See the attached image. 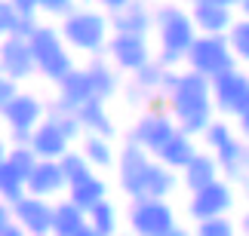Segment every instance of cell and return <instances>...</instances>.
<instances>
[{"mask_svg": "<svg viewBox=\"0 0 249 236\" xmlns=\"http://www.w3.org/2000/svg\"><path fill=\"white\" fill-rule=\"evenodd\" d=\"M181 187V178H178V172L176 169H169V166H163L160 159L154 157V163H151V172H148V196H160V200H166L169 193H176Z\"/></svg>", "mask_w": 249, "mask_h": 236, "instance_id": "obj_28", "label": "cell"}, {"mask_svg": "<svg viewBox=\"0 0 249 236\" xmlns=\"http://www.w3.org/2000/svg\"><path fill=\"white\" fill-rule=\"evenodd\" d=\"M154 31H157V49L176 52L185 59L191 43L197 40V25L191 18V6L176 3V0H160L154 6Z\"/></svg>", "mask_w": 249, "mask_h": 236, "instance_id": "obj_3", "label": "cell"}, {"mask_svg": "<svg viewBox=\"0 0 249 236\" xmlns=\"http://www.w3.org/2000/svg\"><path fill=\"white\" fill-rule=\"evenodd\" d=\"M43 236H53V233H43Z\"/></svg>", "mask_w": 249, "mask_h": 236, "instance_id": "obj_59", "label": "cell"}, {"mask_svg": "<svg viewBox=\"0 0 249 236\" xmlns=\"http://www.w3.org/2000/svg\"><path fill=\"white\" fill-rule=\"evenodd\" d=\"M86 221H89V227L99 236H117L120 233V212L111 200L95 203L92 209L86 212Z\"/></svg>", "mask_w": 249, "mask_h": 236, "instance_id": "obj_29", "label": "cell"}, {"mask_svg": "<svg viewBox=\"0 0 249 236\" xmlns=\"http://www.w3.org/2000/svg\"><path fill=\"white\" fill-rule=\"evenodd\" d=\"M0 236H31V233H28V230L22 227V224H18V221L13 218V224H9V227H6L3 233H0Z\"/></svg>", "mask_w": 249, "mask_h": 236, "instance_id": "obj_47", "label": "cell"}, {"mask_svg": "<svg viewBox=\"0 0 249 236\" xmlns=\"http://www.w3.org/2000/svg\"><path fill=\"white\" fill-rule=\"evenodd\" d=\"M194 236H240V227L231 215H215V218L197 221Z\"/></svg>", "mask_w": 249, "mask_h": 236, "instance_id": "obj_32", "label": "cell"}, {"mask_svg": "<svg viewBox=\"0 0 249 236\" xmlns=\"http://www.w3.org/2000/svg\"><path fill=\"white\" fill-rule=\"evenodd\" d=\"M151 163H154V154H148L142 144L136 141H123V147L117 150V187L129 200H139V196H148V172Z\"/></svg>", "mask_w": 249, "mask_h": 236, "instance_id": "obj_6", "label": "cell"}, {"mask_svg": "<svg viewBox=\"0 0 249 236\" xmlns=\"http://www.w3.org/2000/svg\"><path fill=\"white\" fill-rule=\"evenodd\" d=\"M237 55L231 52L228 34H197V40L191 43V49L185 55V68L203 74V77H218L228 68H237Z\"/></svg>", "mask_w": 249, "mask_h": 236, "instance_id": "obj_5", "label": "cell"}, {"mask_svg": "<svg viewBox=\"0 0 249 236\" xmlns=\"http://www.w3.org/2000/svg\"><path fill=\"white\" fill-rule=\"evenodd\" d=\"M6 80V74H3V68H0V83H3Z\"/></svg>", "mask_w": 249, "mask_h": 236, "instance_id": "obj_57", "label": "cell"}, {"mask_svg": "<svg viewBox=\"0 0 249 236\" xmlns=\"http://www.w3.org/2000/svg\"><path fill=\"white\" fill-rule=\"evenodd\" d=\"M6 159H9V163H13L16 169H22L25 175H31V169L37 166V159H40V157L34 154V147H31V144H9Z\"/></svg>", "mask_w": 249, "mask_h": 236, "instance_id": "obj_37", "label": "cell"}, {"mask_svg": "<svg viewBox=\"0 0 249 236\" xmlns=\"http://www.w3.org/2000/svg\"><path fill=\"white\" fill-rule=\"evenodd\" d=\"M74 9H77V0H40V13L50 16V18H62L71 16Z\"/></svg>", "mask_w": 249, "mask_h": 236, "instance_id": "obj_40", "label": "cell"}, {"mask_svg": "<svg viewBox=\"0 0 249 236\" xmlns=\"http://www.w3.org/2000/svg\"><path fill=\"white\" fill-rule=\"evenodd\" d=\"M240 236H243V233H240Z\"/></svg>", "mask_w": 249, "mask_h": 236, "instance_id": "obj_60", "label": "cell"}, {"mask_svg": "<svg viewBox=\"0 0 249 236\" xmlns=\"http://www.w3.org/2000/svg\"><path fill=\"white\" fill-rule=\"evenodd\" d=\"M59 31L65 37V43L74 52L83 55H105L111 37V16L99 6H77L71 16H65L59 22Z\"/></svg>", "mask_w": 249, "mask_h": 236, "instance_id": "obj_2", "label": "cell"}, {"mask_svg": "<svg viewBox=\"0 0 249 236\" xmlns=\"http://www.w3.org/2000/svg\"><path fill=\"white\" fill-rule=\"evenodd\" d=\"M237 135L249 141V110H246V114H240V117H237Z\"/></svg>", "mask_w": 249, "mask_h": 236, "instance_id": "obj_46", "label": "cell"}, {"mask_svg": "<svg viewBox=\"0 0 249 236\" xmlns=\"http://www.w3.org/2000/svg\"><path fill=\"white\" fill-rule=\"evenodd\" d=\"M237 13L249 18V0H240V6H237Z\"/></svg>", "mask_w": 249, "mask_h": 236, "instance_id": "obj_53", "label": "cell"}, {"mask_svg": "<svg viewBox=\"0 0 249 236\" xmlns=\"http://www.w3.org/2000/svg\"><path fill=\"white\" fill-rule=\"evenodd\" d=\"M83 68H86V74H89L92 89H95V95H99V98L111 101L114 95H120V89H123L120 74L123 71L108 59V55H89V62H86Z\"/></svg>", "mask_w": 249, "mask_h": 236, "instance_id": "obj_20", "label": "cell"}, {"mask_svg": "<svg viewBox=\"0 0 249 236\" xmlns=\"http://www.w3.org/2000/svg\"><path fill=\"white\" fill-rule=\"evenodd\" d=\"M28 144L34 147V154L40 159H59V157H65L71 150L68 135L59 129V123H55L50 114H46V120L31 132V141H28Z\"/></svg>", "mask_w": 249, "mask_h": 236, "instance_id": "obj_19", "label": "cell"}, {"mask_svg": "<svg viewBox=\"0 0 249 236\" xmlns=\"http://www.w3.org/2000/svg\"><path fill=\"white\" fill-rule=\"evenodd\" d=\"M71 236H99V233H95V230L89 227V221H86V224H83V227H80V230H74Z\"/></svg>", "mask_w": 249, "mask_h": 236, "instance_id": "obj_49", "label": "cell"}, {"mask_svg": "<svg viewBox=\"0 0 249 236\" xmlns=\"http://www.w3.org/2000/svg\"><path fill=\"white\" fill-rule=\"evenodd\" d=\"M83 3H95L99 9H105V13L111 16V13H120V9L129 3V0H83Z\"/></svg>", "mask_w": 249, "mask_h": 236, "instance_id": "obj_43", "label": "cell"}, {"mask_svg": "<svg viewBox=\"0 0 249 236\" xmlns=\"http://www.w3.org/2000/svg\"><path fill=\"white\" fill-rule=\"evenodd\" d=\"M89 98H95V89H92V80H89V74H86V68H71L59 83H55V98H53V105H46V108H53V110H77Z\"/></svg>", "mask_w": 249, "mask_h": 236, "instance_id": "obj_14", "label": "cell"}, {"mask_svg": "<svg viewBox=\"0 0 249 236\" xmlns=\"http://www.w3.org/2000/svg\"><path fill=\"white\" fill-rule=\"evenodd\" d=\"M28 193L43 196V200H59L68 193V178H65L59 159H37V166L28 175Z\"/></svg>", "mask_w": 249, "mask_h": 236, "instance_id": "obj_16", "label": "cell"}, {"mask_svg": "<svg viewBox=\"0 0 249 236\" xmlns=\"http://www.w3.org/2000/svg\"><path fill=\"white\" fill-rule=\"evenodd\" d=\"M105 55H108L123 74H132V71H139L142 64H148L154 59V49H151V43H148V34H117V31H111Z\"/></svg>", "mask_w": 249, "mask_h": 236, "instance_id": "obj_11", "label": "cell"}, {"mask_svg": "<svg viewBox=\"0 0 249 236\" xmlns=\"http://www.w3.org/2000/svg\"><path fill=\"white\" fill-rule=\"evenodd\" d=\"M114 138H105V135H92V132H86L80 138V150L83 157L89 159L92 169H114L117 166V150L111 144Z\"/></svg>", "mask_w": 249, "mask_h": 236, "instance_id": "obj_26", "label": "cell"}, {"mask_svg": "<svg viewBox=\"0 0 249 236\" xmlns=\"http://www.w3.org/2000/svg\"><path fill=\"white\" fill-rule=\"evenodd\" d=\"M68 200H74L80 205V209H86L89 212L95 203H102V200H108V181H105L102 175H95V172H89L86 178H80V181H74V184H68Z\"/></svg>", "mask_w": 249, "mask_h": 236, "instance_id": "obj_24", "label": "cell"}, {"mask_svg": "<svg viewBox=\"0 0 249 236\" xmlns=\"http://www.w3.org/2000/svg\"><path fill=\"white\" fill-rule=\"evenodd\" d=\"M126 236H136V233H126Z\"/></svg>", "mask_w": 249, "mask_h": 236, "instance_id": "obj_58", "label": "cell"}, {"mask_svg": "<svg viewBox=\"0 0 249 236\" xmlns=\"http://www.w3.org/2000/svg\"><path fill=\"white\" fill-rule=\"evenodd\" d=\"M0 68L9 80L16 83H25L37 74V64H34V52H31V43L28 37H16L9 34L0 40Z\"/></svg>", "mask_w": 249, "mask_h": 236, "instance_id": "obj_13", "label": "cell"}, {"mask_svg": "<svg viewBox=\"0 0 249 236\" xmlns=\"http://www.w3.org/2000/svg\"><path fill=\"white\" fill-rule=\"evenodd\" d=\"M28 43H31V52H34L37 74H40L43 80L59 83L71 68H77V64H74V49L65 43L59 25L40 22V25H37V31L28 37Z\"/></svg>", "mask_w": 249, "mask_h": 236, "instance_id": "obj_4", "label": "cell"}, {"mask_svg": "<svg viewBox=\"0 0 249 236\" xmlns=\"http://www.w3.org/2000/svg\"><path fill=\"white\" fill-rule=\"evenodd\" d=\"M40 25V13H22L18 16V25H16V37H31Z\"/></svg>", "mask_w": 249, "mask_h": 236, "instance_id": "obj_41", "label": "cell"}, {"mask_svg": "<svg viewBox=\"0 0 249 236\" xmlns=\"http://www.w3.org/2000/svg\"><path fill=\"white\" fill-rule=\"evenodd\" d=\"M243 178H249V141L243 147Z\"/></svg>", "mask_w": 249, "mask_h": 236, "instance_id": "obj_51", "label": "cell"}, {"mask_svg": "<svg viewBox=\"0 0 249 236\" xmlns=\"http://www.w3.org/2000/svg\"><path fill=\"white\" fill-rule=\"evenodd\" d=\"M9 224H13V205L6 200H0V233H3Z\"/></svg>", "mask_w": 249, "mask_h": 236, "instance_id": "obj_44", "label": "cell"}, {"mask_svg": "<svg viewBox=\"0 0 249 236\" xmlns=\"http://www.w3.org/2000/svg\"><path fill=\"white\" fill-rule=\"evenodd\" d=\"M176 209L160 200V196H139V200H129L126 209V227L136 236H160L169 227H176Z\"/></svg>", "mask_w": 249, "mask_h": 236, "instance_id": "obj_7", "label": "cell"}, {"mask_svg": "<svg viewBox=\"0 0 249 236\" xmlns=\"http://www.w3.org/2000/svg\"><path fill=\"white\" fill-rule=\"evenodd\" d=\"M237 135V132H234V126H231V123H228V120H213V123H209V126L203 129V135H200V141H203V144H206V150H218V147H222V144H228V141H231Z\"/></svg>", "mask_w": 249, "mask_h": 236, "instance_id": "obj_34", "label": "cell"}, {"mask_svg": "<svg viewBox=\"0 0 249 236\" xmlns=\"http://www.w3.org/2000/svg\"><path fill=\"white\" fill-rule=\"evenodd\" d=\"M111 31L151 34L154 31V6H151V0H129L120 13H111Z\"/></svg>", "mask_w": 249, "mask_h": 236, "instance_id": "obj_17", "label": "cell"}, {"mask_svg": "<svg viewBox=\"0 0 249 236\" xmlns=\"http://www.w3.org/2000/svg\"><path fill=\"white\" fill-rule=\"evenodd\" d=\"M53 212H55V200H43V196L34 193H25L18 203H13V218L31 236L53 233Z\"/></svg>", "mask_w": 249, "mask_h": 236, "instance_id": "obj_15", "label": "cell"}, {"mask_svg": "<svg viewBox=\"0 0 249 236\" xmlns=\"http://www.w3.org/2000/svg\"><path fill=\"white\" fill-rule=\"evenodd\" d=\"M18 13H40V0H13Z\"/></svg>", "mask_w": 249, "mask_h": 236, "instance_id": "obj_45", "label": "cell"}, {"mask_svg": "<svg viewBox=\"0 0 249 236\" xmlns=\"http://www.w3.org/2000/svg\"><path fill=\"white\" fill-rule=\"evenodd\" d=\"M18 16H22V13L16 9L13 0H0V40H3V37H9V34H16Z\"/></svg>", "mask_w": 249, "mask_h": 236, "instance_id": "obj_39", "label": "cell"}, {"mask_svg": "<svg viewBox=\"0 0 249 236\" xmlns=\"http://www.w3.org/2000/svg\"><path fill=\"white\" fill-rule=\"evenodd\" d=\"M197 150H200V147H197V138L178 129L176 135H172V138H169L166 144L157 150L154 157H157L163 166H169V169H176V172H181V169H185L191 159L197 157Z\"/></svg>", "mask_w": 249, "mask_h": 236, "instance_id": "obj_22", "label": "cell"}, {"mask_svg": "<svg viewBox=\"0 0 249 236\" xmlns=\"http://www.w3.org/2000/svg\"><path fill=\"white\" fill-rule=\"evenodd\" d=\"M120 92H123V101H126L129 108H139V110H145V108L151 105V95H154V92H151V89L139 86L136 80H129V83H126V86H123Z\"/></svg>", "mask_w": 249, "mask_h": 236, "instance_id": "obj_38", "label": "cell"}, {"mask_svg": "<svg viewBox=\"0 0 249 236\" xmlns=\"http://www.w3.org/2000/svg\"><path fill=\"white\" fill-rule=\"evenodd\" d=\"M46 114H50L55 123H59V129L65 132V135H68V141L74 144V141H80L86 132H83V123H80V117H77V110H46Z\"/></svg>", "mask_w": 249, "mask_h": 236, "instance_id": "obj_36", "label": "cell"}, {"mask_svg": "<svg viewBox=\"0 0 249 236\" xmlns=\"http://www.w3.org/2000/svg\"><path fill=\"white\" fill-rule=\"evenodd\" d=\"M237 205V193H234V184L228 178H215L213 184L200 187L188 196V218L191 221H206V218H215V215H228Z\"/></svg>", "mask_w": 249, "mask_h": 236, "instance_id": "obj_10", "label": "cell"}, {"mask_svg": "<svg viewBox=\"0 0 249 236\" xmlns=\"http://www.w3.org/2000/svg\"><path fill=\"white\" fill-rule=\"evenodd\" d=\"M163 74H166V68H163V64H160L157 59H151L148 64H142L139 71H132V80H136L139 86L151 89V92H160V83H163Z\"/></svg>", "mask_w": 249, "mask_h": 236, "instance_id": "obj_35", "label": "cell"}, {"mask_svg": "<svg viewBox=\"0 0 249 236\" xmlns=\"http://www.w3.org/2000/svg\"><path fill=\"white\" fill-rule=\"evenodd\" d=\"M18 92H22V89H18V83L6 77L3 83H0V108H3V105H9V101H13V98L18 95Z\"/></svg>", "mask_w": 249, "mask_h": 236, "instance_id": "obj_42", "label": "cell"}, {"mask_svg": "<svg viewBox=\"0 0 249 236\" xmlns=\"http://www.w3.org/2000/svg\"><path fill=\"white\" fill-rule=\"evenodd\" d=\"M160 236H194L188 227H181V224H176V227H169L166 233H160Z\"/></svg>", "mask_w": 249, "mask_h": 236, "instance_id": "obj_48", "label": "cell"}, {"mask_svg": "<svg viewBox=\"0 0 249 236\" xmlns=\"http://www.w3.org/2000/svg\"><path fill=\"white\" fill-rule=\"evenodd\" d=\"M191 18L200 34H228V28L237 18V9L213 3V0H197V3H191Z\"/></svg>", "mask_w": 249, "mask_h": 236, "instance_id": "obj_18", "label": "cell"}, {"mask_svg": "<svg viewBox=\"0 0 249 236\" xmlns=\"http://www.w3.org/2000/svg\"><path fill=\"white\" fill-rule=\"evenodd\" d=\"M228 43H231V52L237 55L240 64H249V18L237 16L234 25L228 28Z\"/></svg>", "mask_w": 249, "mask_h": 236, "instance_id": "obj_31", "label": "cell"}, {"mask_svg": "<svg viewBox=\"0 0 249 236\" xmlns=\"http://www.w3.org/2000/svg\"><path fill=\"white\" fill-rule=\"evenodd\" d=\"M154 3H160V0H154ZM176 3H185V6H191V3H197V0H176Z\"/></svg>", "mask_w": 249, "mask_h": 236, "instance_id": "obj_56", "label": "cell"}, {"mask_svg": "<svg viewBox=\"0 0 249 236\" xmlns=\"http://www.w3.org/2000/svg\"><path fill=\"white\" fill-rule=\"evenodd\" d=\"M213 3H222V6H234L237 9V6H240V0H213Z\"/></svg>", "mask_w": 249, "mask_h": 236, "instance_id": "obj_54", "label": "cell"}, {"mask_svg": "<svg viewBox=\"0 0 249 236\" xmlns=\"http://www.w3.org/2000/svg\"><path fill=\"white\" fill-rule=\"evenodd\" d=\"M178 178H181V187H185L188 193H194V190H200V187L213 184L215 178H222V166H218L213 150H197V157L181 169Z\"/></svg>", "mask_w": 249, "mask_h": 236, "instance_id": "obj_21", "label": "cell"}, {"mask_svg": "<svg viewBox=\"0 0 249 236\" xmlns=\"http://www.w3.org/2000/svg\"><path fill=\"white\" fill-rule=\"evenodd\" d=\"M178 132V123L176 117L169 114V110H154V108H145L142 114L136 117V123L129 126L126 138L136 141L148 150V154H157L160 147L166 144V141Z\"/></svg>", "mask_w": 249, "mask_h": 236, "instance_id": "obj_9", "label": "cell"}, {"mask_svg": "<svg viewBox=\"0 0 249 236\" xmlns=\"http://www.w3.org/2000/svg\"><path fill=\"white\" fill-rule=\"evenodd\" d=\"M169 114L176 117L178 129L188 135L200 138L203 129L215 120V101H213V80L203 74L181 68V77L176 83V89L169 92Z\"/></svg>", "mask_w": 249, "mask_h": 236, "instance_id": "obj_1", "label": "cell"}, {"mask_svg": "<svg viewBox=\"0 0 249 236\" xmlns=\"http://www.w3.org/2000/svg\"><path fill=\"white\" fill-rule=\"evenodd\" d=\"M59 166H62L65 178H68V184H74V181H80V178H86L89 172H95V169L89 166V159L83 157V150H74V147L65 157H59Z\"/></svg>", "mask_w": 249, "mask_h": 236, "instance_id": "obj_33", "label": "cell"}, {"mask_svg": "<svg viewBox=\"0 0 249 236\" xmlns=\"http://www.w3.org/2000/svg\"><path fill=\"white\" fill-rule=\"evenodd\" d=\"M243 147H246V138L240 135H234L228 144H222L218 150H213L215 159H218V166H222V178H228V181H237L240 184L243 181Z\"/></svg>", "mask_w": 249, "mask_h": 236, "instance_id": "obj_27", "label": "cell"}, {"mask_svg": "<svg viewBox=\"0 0 249 236\" xmlns=\"http://www.w3.org/2000/svg\"><path fill=\"white\" fill-rule=\"evenodd\" d=\"M6 154H9V141H6L3 135H0V163L6 159Z\"/></svg>", "mask_w": 249, "mask_h": 236, "instance_id": "obj_52", "label": "cell"}, {"mask_svg": "<svg viewBox=\"0 0 249 236\" xmlns=\"http://www.w3.org/2000/svg\"><path fill=\"white\" fill-rule=\"evenodd\" d=\"M213 101L215 110L222 117H240L249 110V71L237 68L222 71L218 77H213Z\"/></svg>", "mask_w": 249, "mask_h": 236, "instance_id": "obj_8", "label": "cell"}, {"mask_svg": "<svg viewBox=\"0 0 249 236\" xmlns=\"http://www.w3.org/2000/svg\"><path fill=\"white\" fill-rule=\"evenodd\" d=\"M77 117L83 123V132H92V135H105V138H114L117 135V126L108 114V101L105 98H89L86 105L77 108Z\"/></svg>", "mask_w": 249, "mask_h": 236, "instance_id": "obj_23", "label": "cell"}, {"mask_svg": "<svg viewBox=\"0 0 249 236\" xmlns=\"http://www.w3.org/2000/svg\"><path fill=\"white\" fill-rule=\"evenodd\" d=\"M83 224H86V209H80L68 196H59L55 200V212H53V236H71Z\"/></svg>", "mask_w": 249, "mask_h": 236, "instance_id": "obj_25", "label": "cell"}, {"mask_svg": "<svg viewBox=\"0 0 249 236\" xmlns=\"http://www.w3.org/2000/svg\"><path fill=\"white\" fill-rule=\"evenodd\" d=\"M240 184H243V196H246V200H249V178H243Z\"/></svg>", "mask_w": 249, "mask_h": 236, "instance_id": "obj_55", "label": "cell"}, {"mask_svg": "<svg viewBox=\"0 0 249 236\" xmlns=\"http://www.w3.org/2000/svg\"><path fill=\"white\" fill-rule=\"evenodd\" d=\"M46 101L34 92H18L9 105L0 108V120L6 123L9 132H34L46 120Z\"/></svg>", "mask_w": 249, "mask_h": 236, "instance_id": "obj_12", "label": "cell"}, {"mask_svg": "<svg viewBox=\"0 0 249 236\" xmlns=\"http://www.w3.org/2000/svg\"><path fill=\"white\" fill-rule=\"evenodd\" d=\"M28 193V175L22 169H16L9 159L0 163V200H6L9 205L18 203Z\"/></svg>", "mask_w": 249, "mask_h": 236, "instance_id": "obj_30", "label": "cell"}, {"mask_svg": "<svg viewBox=\"0 0 249 236\" xmlns=\"http://www.w3.org/2000/svg\"><path fill=\"white\" fill-rule=\"evenodd\" d=\"M237 227H240V233H243V236H249V212L243 215L240 221H237Z\"/></svg>", "mask_w": 249, "mask_h": 236, "instance_id": "obj_50", "label": "cell"}]
</instances>
